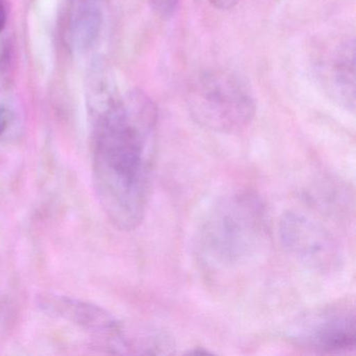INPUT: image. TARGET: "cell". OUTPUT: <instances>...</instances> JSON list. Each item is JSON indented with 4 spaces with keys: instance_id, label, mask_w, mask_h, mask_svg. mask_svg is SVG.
I'll list each match as a JSON object with an SVG mask.
<instances>
[{
    "instance_id": "277c9868",
    "label": "cell",
    "mask_w": 356,
    "mask_h": 356,
    "mask_svg": "<svg viewBox=\"0 0 356 356\" xmlns=\"http://www.w3.org/2000/svg\"><path fill=\"white\" fill-rule=\"evenodd\" d=\"M355 309L350 302H339L300 316L289 331L296 345L318 353L353 350L356 339Z\"/></svg>"
},
{
    "instance_id": "7a4b0ae2",
    "label": "cell",
    "mask_w": 356,
    "mask_h": 356,
    "mask_svg": "<svg viewBox=\"0 0 356 356\" xmlns=\"http://www.w3.org/2000/svg\"><path fill=\"white\" fill-rule=\"evenodd\" d=\"M270 222L264 202L250 191L216 200L195 235L197 259L212 272H230L253 261L266 247Z\"/></svg>"
},
{
    "instance_id": "ba28073f",
    "label": "cell",
    "mask_w": 356,
    "mask_h": 356,
    "mask_svg": "<svg viewBox=\"0 0 356 356\" xmlns=\"http://www.w3.org/2000/svg\"><path fill=\"white\" fill-rule=\"evenodd\" d=\"M101 17L92 10H87L81 14L74 26V38L81 47H86L95 41L99 30Z\"/></svg>"
},
{
    "instance_id": "30bf717a",
    "label": "cell",
    "mask_w": 356,
    "mask_h": 356,
    "mask_svg": "<svg viewBox=\"0 0 356 356\" xmlns=\"http://www.w3.org/2000/svg\"><path fill=\"white\" fill-rule=\"evenodd\" d=\"M241 0H209V3L216 9L229 10L235 7Z\"/></svg>"
},
{
    "instance_id": "3957f363",
    "label": "cell",
    "mask_w": 356,
    "mask_h": 356,
    "mask_svg": "<svg viewBox=\"0 0 356 356\" xmlns=\"http://www.w3.org/2000/svg\"><path fill=\"white\" fill-rule=\"evenodd\" d=\"M187 105L197 124L220 133L243 130L256 112L248 87L237 76L224 72L200 76L189 89Z\"/></svg>"
},
{
    "instance_id": "9c48e42d",
    "label": "cell",
    "mask_w": 356,
    "mask_h": 356,
    "mask_svg": "<svg viewBox=\"0 0 356 356\" xmlns=\"http://www.w3.org/2000/svg\"><path fill=\"white\" fill-rule=\"evenodd\" d=\"M151 3L157 12L161 15L166 16L175 11L179 0H151Z\"/></svg>"
},
{
    "instance_id": "7c38bea8",
    "label": "cell",
    "mask_w": 356,
    "mask_h": 356,
    "mask_svg": "<svg viewBox=\"0 0 356 356\" xmlns=\"http://www.w3.org/2000/svg\"><path fill=\"white\" fill-rule=\"evenodd\" d=\"M6 22H7V14H6L5 7L0 0V32L5 29Z\"/></svg>"
},
{
    "instance_id": "8fae6325",
    "label": "cell",
    "mask_w": 356,
    "mask_h": 356,
    "mask_svg": "<svg viewBox=\"0 0 356 356\" xmlns=\"http://www.w3.org/2000/svg\"><path fill=\"white\" fill-rule=\"evenodd\" d=\"M10 122L9 112L3 108H0V135L5 132Z\"/></svg>"
},
{
    "instance_id": "6da1fadb",
    "label": "cell",
    "mask_w": 356,
    "mask_h": 356,
    "mask_svg": "<svg viewBox=\"0 0 356 356\" xmlns=\"http://www.w3.org/2000/svg\"><path fill=\"white\" fill-rule=\"evenodd\" d=\"M157 111L145 95L116 106L102 122L93 174L102 206L122 230L136 228L147 209L156 158Z\"/></svg>"
},
{
    "instance_id": "5b68a950",
    "label": "cell",
    "mask_w": 356,
    "mask_h": 356,
    "mask_svg": "<svg viewBox=\"0 0 356 356\" xmlns=\"http://www.w3.org/2000/svg\"><path fill=\"white\" fill-rule=\"evenodd\" d=\"M279 233L287 253L314 272H333L343 262L337 237L321 222L302 212L287 211L283 214Z\"/></svg>"
},
{
    "instance_id": "8992f818",
    "label": "cell",
    "mask_w": 356,
    "mask_h": 356,
    "mask_svg": "<svg viewBox=\"0 0 356 356\" xmlns=\"http://www.w3.org/2000/svg\"><path fill=\"white\" fill-rule=\"evenodd\" d=\"M354 41H345L335 47L323 65V79L328 92L347 109L355 106V65Z\"/></svg>"
},
{
    "instance_id": "52a82bcc",
    "label": "cell",
    "mask_w": 356,
    "mask_h": 356,
    "mask_svg": "<svg viewBox=\"0 0 356 356\" xmlns=\"http://www.w3.org/2000/svg\"><path fill=\"white\" fill-rule=\"evenodd\" d=\"M49 307L55 308L57 312L70 320L84 325L88 328L97 329V331L115 333L120 331L116 321L105 310L97 306L88 305L76 300L60 298L56 299Z\"/></svg>"
}]
</instances>
